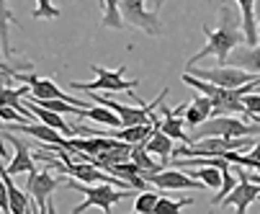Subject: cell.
Instances as JSON below:
<instances>
[{
  "label": "cell",
  "instance_id": "1",
  "mask_svg": "<svg viewBox=\"0 0 260 214\" xmlns=\"http://www.w3.org/2000/svg\"><path fill=\"white\" fill-rule=\"evenodd\" d=\"M216 28H206L204 26V34H206V47L199 49L191 59H188V67H196L204 57H216L219 65H227L230 54L245 44V31H242V16H240V8H230V6H221L219 8V18H216Z\"/></svg>",
  "mask_w": 260,
  "mask_h": 214
},
{
  "label": "cell",
  "instance_id": "2",
  "mask_svg": "<svg viewBox=\"0 0 260 214\" xmlns=\"http://www.w3.org/2000/svg\"><path fill=\"white\" fill-rule=\"evenodd\" d=\"M180 80H183L185 85L196 88L199 93H204V96L211 101V116H242V119H250L247 111H245L242 96L260 88L257 83H250V85H242V88H221V85H214V83H209V80L196 78L193 73H183ZM250 121H252V119H250Z\"/></svg>",
  "mask_w": 260,
  "mask_h": 214
},
{
  "label": "cell",
  "instance_id": "3",
  "mask_svg": "<svg viewBox=\"0 0 260 214\" xmlns=\"http://www.w3.org/2000/svg\"><path fill=\"white\" fill-rule=\"evenodd\" d=\"M62 186H67V189H72V191H80V194L85 196V201H83L80 206L72 209V214H83V211H88V209H93V206L103 209V214H111L114 204H119V201H124L126 196H132L129 189H116L114 184L85 186L83 181H75V178H67V175H62Z\"/></svg>",
  "mask_w": 260,
  "mask_h": 214
},
{
  "label": "cell",
  "instance_id": "4",
  "mask_svg": "<svg viewBox=\"0 0 260 214\" xmlns=\"http://www.w3.org/2000/svg\"><path fill=\"white\" fill-rule=\"evenodd\" d=\"M252 134H260V121H250L242 116H211L193 129L191 145L204 137H252Z\"/></svg>",
  "mask_w": 260,
  "mask_h": 214
},
{
  "label": "cell",
  "instance_id": "5",
  "mask_svg": "<svg viewBox=\"0 0 260 214\" xmlns=\"http://www.w3.org/2000/svg\"><path fill=\"white\" fill-rule=\"evenodd\" d=\"M90 70L95 73L98 80H93V83H70V88L72 90H83V93H90V90H111V93H121L124 90V93H132L139 85V80H126L124 78L126 75V65H121L116 70H106V67L93 65Z\"/></svg>",
  "mask_w": 260,
  "mask_h": 214
},
{
  "label": "cell",
  "instance_id": "6",
  "mask_svg": "<svg viewBox=\"0 0 260 214\" xmlns=\"http://www.w3.org/2000/svg\"><path fill=\"white\" fill-rule=\"evenodd\" d=\"M119 8H121V18L124 23L150 34V37H160L162 34V18L160 11L155 8H147V0H119Z\"/></svg>",
  "mask_w": 260,
  "mask_h": 214
},
{
  "label": "cell",
  "instance_id": "7",
  "mask_svg": "<svg viewBox=\"0 0 260 214\" xmlns=\"http://www.w3.org/2000/svg\"><path fill=\"white\" fill-rule=\"evenodd\" d=\"M193 75L201 78V80H209L214 85H221V88H242V85H250V83H257L260 85V75L255 73H247V70H240L235 65H219V67H191Z\"/></svg>",
  "mask_w": 260,
  "mask_h": 214
},
{
  "label": "cell",
  "instance_id": "8",
  "mask_svg": "<svg viewBox=\"0 0 260 214\" xmlns=\"http://www.w3.org/2000/svg\"><path fill=\"white\" fill-rule=\"evenodd\" d=\"M62 186V175H54L52 170L42 168V170H31L28 173V184H26V194L34 199V206L39 209L42 214H47L49 206V196Z\"/></svg>",
  "mask_w": 260,
  "mask_h": 214
},
{
  "label": "cell",
  "instance_id": "9",
  "mask_svg": "<svg viewBox=\"0 0 260 214\" xmlns=\"http://www.w3.org/2000/svg\"><path fill=\"white\" fill-rule=\"evenodd\" d=\"M147 184H152V189H160V191H185V189H206L199 178L183 173L178 168H170V170H157V173H144L142 175Z\"/></svg>",
  "mask_w": 260,
  "mask_h": 214
},
{
  "label": "cell",
  "instance_id": "10",
  "mask_svg": "<svg viewBox=\"0 0 260 214\" xmlns=\"http://www.w3.org/2000/svg\"><path fill=\"white\" fill-rule=\"evenodd\" d=\"M21 83H26L28 88H31V96L36 98V101H47V98H57V101H67V103H75V106H85L88 109V101H80V98H75V96H70V93H64L52 78H36V75H26V73H21V78H18Z\"/></svg>",
  "mask_w": 260,
  "mask_h": 214
},
{
  "label": "cell",
  "instance_id": "11",
  "mask_svg": "<svg viewBox=\"0 0 260 214\" xmlns=\"http://www.w3.org/2000/svg\"><path fill=\"white\" fill-rule=\"evenodd\" d=\"M237 178H240V184H237L227 196H224V201H221V204L235 206V211H237V214H247V206H250L252 201H257V199H260V184L250 181L245 170H240V173H237Z\"/></svg>",
  "mask_w": 260,
  "mask_h": 214
},
{
  "label": "cell",
  "instance_id": "12",
  "mask_svg": "<svg viewBox=\"0 0 260 214\" xmlns=\"http://www.w3.org/2000/svg\"><path fill=\"white\" fill-rule=\"evenodd\" d=\"M3 139L6 142H11L13 145V158L8 160V165H6V170L11 173V175H18V173H31L36 165H34V155H31V142H26V139H21L16 132H8V129H3Z\"/></svg>",
  "mask_w": 260,
  "mask_h": 214
},
{
  "label": "cell",
  "instance_id": "13",
  "mask_svg": "<svg viewBox=\"0 0 260 214\" xmlns=\"http://www.w3.org/2000/svg\"><path fill=\"white\" fill-rule=\"evenodd\" d=\"M6 129L8 132H16V134H26V137H34L39 145H62L64 142V134L62 132H57V129H52V127H47V124H42V121H18V124H6Z\"/></svg>",
  "mask_w": 260,
  "mask_h": 214
},
{
  "label": "cell",
  "instance_id": "14",
  "mask_svg": "<svg viewBox=\"0 0 260 214\" xmlns=\"http://www.w3.org/2000/svg\"><path fill=\"white\" fill-rule=\"evenodd\" d=\"M180 114H185V103H180L178 109H168L162 106L160 109V116H162V124L160 129L170 137V139H178V142H185V145H191V134H185V121L180 119Z\"/></svg>",
  "mask_w": 260,
  "mask_h": 214
},
{
  "label": "cell",
  "instance_id": "15",
  "mask_svg": "<svg viewBox=\"0 0 260 214\" xmlns=\"http://www.w3.org/2000/svg\"><path fill=\"white\" fill-rule=\"evenodd\" d=\"M23 106H26V109H28L36 119H39L42 124H47V127H52V129L62 132L64 137L75 134V127L67 124V121H62V114H57V111H52V109H44L42 103H36V98H34V96H31V98H26V101H23Z\"/></svg>",
  "mask_w": 260,
  "mask_h": 214
},
{
  "label": "cell",
  "instance_id": "16",
  "mask_svg": "<svg viewBox=\"0 0 260 214\" xmlns=\"http://www.w3.org/2000/svg\"><path fill=\"white\" fill-rule=\"evenodd\" d=\"M227 65H235V67H240V70H247V73L260 75V44H255V47H242V44H240V47L230 54Z\"/></svg>",
  "mask_w": 260,
  "mask_h": 214
},
{
  "label": "cell",
  "instance_id": "17",
  "mask_svg": "<svg viewBox=\"0 0 260 214\" xmlns=\"http://www.w3.org/2000/svg\"><path fill=\"white\" fill-rule=\"evenodd\" d=\"M235 3H237L240 16H242L245 44H247V47L260 44V39H257V26H255V3H257V0H235Z\"/></svg>",
  "mask_w": 260,
  "mask_h": 214
},
{
  "label": "cell",
  "instance_id": "18",
  "mask_svg": "<svg viewBox=\"0 0 260 214\" xmlns=\"http://www.w3.org/2000/svg\"><path fill=\"white\" fill-rule=\"evenodd\" d=\"M206 119H211V101L201 93V96H196L188 106H185V124H188L191 129H196L199 124H204Z\"/></svg>",
  "mask_w": 260,
  "mask_h": 214
},
{
  "label": "cell",
  "instance_id": "19",
  "mask_svg": "<svg viewBox=\"0 0 260 214\" xmlns=\"http://www.w3.org/2000/svg\"><path fill=\"white\" fill-rule=\"evenodd\" d=\"M144 147H147V152H152V155H157L165 165H168V160L173 158V139L157 127L155 132H152V137L144 142Z\"/></svg>",
  "mask_w": 260,
  "mask_h": 214
},
{
  "label": "cell",
  "instance_id": "20",
  "mask_svg": "<svg viewBox=\"0 0 260 214\" xmlns=\"http://www.w3.org/2000/svg\"><path fill=\"white\" fill-rule=\"evenodd\" d=\"M11 23L13 13L8 8V0H0V49L6 59H13V47H11Z\"/></svg>",
  "mask_w": 260,
  "mask_h": 214
},
{
  "label": "cell",
  "instance_id": "21",
  "mask_svg": "<svg viewBox=\"0 0 260 214\" xmlns=\"http://www.w3.org/2000/svg\"><path fill=\"white\" fill-rule=\"evenodd\" d=\"M129 160H134L137 165H139V170H142V175L144 173H157V170H162L165 168V163L160 160H155L152 158V152H147V147H144V142H139V145H132V158Z\"/></svg>",
  "mask_w": 260,
  "mask_h": 214
},
{
  "label": "cell",
  "instance_id": "22",
  "mask_svg": "<svg viewBox=\"0 0 260 214\" xmlns=\"http://www.w3.org/2000/svg\"><path fill=\"white\" fill-rule=\"evenodd\" d=\"M188 175L199 178V181L206 186V189H221V168H214V165H199V168H191Z\"/></svg>",
  "mask_w": 260,
  "mask_h": 214
},
{
  "label": "cell",
  "instance_id": "23",
  "mask_svg": "<svg viewBox=\"0 0 260 214\" xmlns=\"http://www.w3.org/2000/svg\"><path fill=\"white\" fill-rule=\"evenodd\" d=\"M103 26L106 28H124V18H121V8H119V0H103Z\"/></svg>",
  "mask_w": 260,
  "mask_h": 214
},
{
  "label": "cell",
  "instance_id": "24",
  "mask_svg": "<svg viewBox=\"0 0 260 214\" xmlns=\"http://www.w3.org/2000/svg\"><path fill=\"white\" fill-rule=\"evenodd\" d=\"M160 199V189H147L139 191V196L134 199V211L132 214H155V204Z\"/></svg>",
  "mask_w": 260,
  "mask_h": 214
},
{
  "label": "cell",
  "instance_id": "25",
  "mask_svg": "<svg viewBox=\"0 0 260 214\" xmlns=\"http://www.w3.org/2000/svg\"><path fill=\"white\" fill-rule=\"evenodd\" d=\"M188 204H193L191 196H188V199H180V201H173V199H168V196H160L157 204H155V214H183L180 209L188 206Z\"/></svg>",
  "mask_w": 260,
  "mask_h": 214
},
{
  "label": "cell",
  "instance_id": "26",
  "mask_svg": "<svg viewBox=\"0 0 260 214\" xmlns=\"http://www.w3.org/2000/svg\"><path fill=\"white\" fill-rule=\"evenodd\" d=\"M237 184H240V178H237V175H232V173H230V168H221V189H219V194L211 199V204H214V206H221L224 196H227Z\"/></svg>",
  "mask_w": 260,
  "mask_h": 214
},
{
  "label": "cell",
  "instance_id": "27",
  "mask_svg": "<svg viewBox=\"0 0 260 214\" xmlns=\"http://www.w3.org/2000/svg\"><path fill=\"white\" fill-rule=\"evenodd\" d=\"M62 11L52 3V0H36V8H34V18H39V21H54L59 18Z\"/></svg>",
  "mask_w": 260,
  "mask_h": 214
},
{
  "label": "cell",
  "instance_id": "28",
  "mask_svg": "<svg viewBox=\"0 0 260 214\" xmlns=\"http://www.w3.org/2000/svg\"><path fill=\"white\" fill-rule=\"evenodd\" d=\"M242 103H245V111L252 121H260V93L252 90V93H245L242 96Z\"/></svg>",
  "mask_w": 260,
  "mask_h": 214
},
{
  "label": "cell",
  "instance_id": "29",
  "mask_svg": "<svg viewBox=\"0 0 260 214\" xmlns=\"http://www.w3.org/2000/svg\"><path fill=\"white\" fill-rule=\"evenodd\" d=\"M18 78H21V70L13 67L11 62H6V59H0V88H8Z\"/></svg>",
  "mask_w": 260,
  "mask_h": 214
},
{
  "label": "cell",
  "instance_id": "30",
  "mask_svg": "<svg viewBox=\"0 0 260 214\" xmlns=\"http://www.w3.org/2000/svg\"><path fill=\"white\" fill-rule=\"evenodd\" d=\"M247 155H250V158H252L255 163H260V139H257V142H255V145H252V147L247 150Z\"/></svg>",
  "mask_w": 260,
  "mask_h": 214
},
{
  "label": "cell",
  "instance_id": "31",
  "mask_svg": "<svg viewBox=\"0 0 260 214\" xmlns=\"http://www.w3.org/2000/svg\"><path fill=\"white\" fill-rule=\"evenodd\" d=\"M255 26H257V39H260V0L255 3Z\"/></svg>",
  "mask_w": 260,
  "mask_h": 214
},
{
  "label": "cell",
  "instance_id": "32",
  "mask_svg": "<svg viewBox=\"0 0 260 214\" xmlns=\"http://www.w3.org/2000/svg\"><path fill=\"white\" fill-rule=\"evenodd\" d=\"M162 6H165V0H155V6H152V8H155V11H160Z\"/></svg>",
  "mask_w": 260,
  "mask_h": 214
},
{
  "label": "cell",
  "instance_id": "33",
  "mask_svg": "<svg viewBox=\"0 0 260 214\" xmlns=\"http://www.w3.org/2000/svg\"><path fill=\"white\" fill-rule=\"evenodd\" d=\"M47 214H57V209H54V204L49 201V206H47Z\"/></svg>",
  "mask_w": 260,
  "mask_h": 214
},
{
  "label": "cell",
  "instance_id": "34",
  "mask_svg": "<svg viewBox=\"0 0 260 214\" xmlns=\"http://www.w3.org/2000/svg\"><path fill=\"white\" fill-rule=\"evenodd\" d=\"M3 129H6V124H0V132H3Z\"/></svg>",
  "mask_w": 260,
  "mask_h": 214
},
{
  "label": "cell",
  "instance_id": "35",
  "mask_svg": "<svg viewBox=\"0 0 260 214\" xmlns=\"http://www.w3.org/2000/svg\"><path fill=\"white\" fill-rule=\"evenodd\" d=\"M98 6H103V0H98Z\"/></svg>",
  "mask_w": 260,
  "mask_h": 214
},
{
  "label": "cell",
  "instance_id": "36",
  "mask_svg": "<svg viewBox=\"0 0 260 214\" xmlns=\"http://www.w3.org/2000/svg\"><path fill=\"white\" fill-rule=\"evenodd\" d=\"M257 93H260V88H257Z\"/></svg>",
  "mask_w": 260,
  "mask_h": 214
},
{
  "label": "cell",
  "instance_id": "37",
  "mask_svg": "<svg viewBox=\"0 0 260 214\" xmlns=\"http://www.w3.org/2000/svg\"><path fill=\"white\" fill-rule=\"evenodd\" d=\"M257 201H260V199H257Z\"/></svg>",
  "mask_w": 260,
  "mask_h": 214
}]
</instances>
